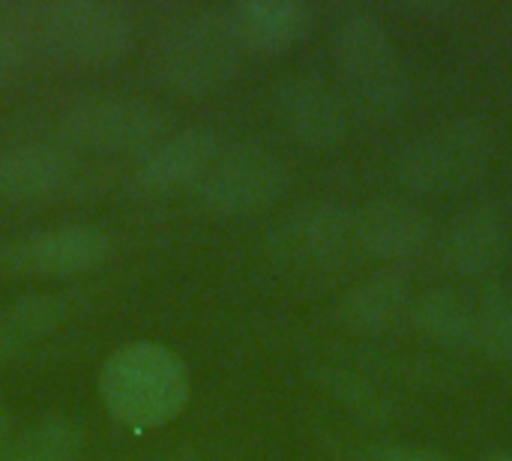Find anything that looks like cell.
Instances as JSON below:
<instances>
[{
    "instance_id": "obj_11",
    "label": "cell",
    "mask_w": 512,
    "mask_h": 461,
    "mask_svg": "<svg viewBox=\"0 0 512 461\" xmlns=\"http://www.w3.org/2000/svg\"><path fill=\"white\" fill-rule=\"evenodd\" d=\"M111 237L96 225H57L21 237L3 249V267L21 276L66 279L105 264Z\"/></svg>"
},
{
    "instance_id": "obj_25",
    "label": "cell",
    "mask_w": 512,
    "mask_h": 461,
    "mask_svg": "<svg viewBox=\"0 0 512 461\" xmlns=\"http://www.w3.org/2000/svg\"><path fill=\"white\" fill-rule=\"evenodd\" d=\"M480 461H512V450H492V453H486Z\"/></svg>"
},
{
    "instance_id": "obj_3",
    "label": "cell",
    "mask_w": 512,
    "mask_h": 461,
    "mask_svg": "<svg viewBox=\"0 0 512 461\" xmlns=\"http://www.w3.org/2000/svg\"><path fill=\"white\" fill-rule=\"evenodd\" d=\"M240 42L225 9H195L177 18L159 39L156 78L165 90L204 99L225 90L240 72Z\"/></svg>"
},
{
    "instance_id": "obj_14",
    "label": "cell",
    "mask_w": 512,
    "mask_h": 461,
    "mask_svg": "<svg viewBox=\"0 0 512 461\" xmlns=\"http://www.w3.org/2000/svg\"><path fill=\"white\" fill-rule=\"evenodd\" d=\"M411 300V279L399 267H381L342 294L336 318L357 333H384L408 315Z\"/></svg>"
},
{
    "instance_id": "obj_8",
    "label": "cell",
    "mask_w": 512,
    "mask_h": 461,
    "mask_svg": "<svg viewBox=\"0 0 512 461\" xmlns=\"http://www.w3.org/2000/svg\"><path fill=\"white\" fill-rule=\"evenodd\" d=\"M264 246L288 267H327L354 246V213L339 201H303L270 225Z\"/></svg>"
},
{
    "instance_id": "obj_5",
    "label": "cell",
    "mask_w": 512,
    "mask_h": 461,
    "mask_svg": "<svg viewBox=\"0 0 512 461\" xmlns=\"http://www.w3.org/2000/svg\"><path fill=\"white\" fill-rule=\"evenodd\" d=\"M291 186L288 162L261 144H234L219 150L216 162L207 168L195 186L198 204L222 219L252 216L273 207Z\"/></svg>"
},
{
    "instance_id": "obj_20",
    "label": "cell",
    "mask_w": 512,
    "mask_h": 461,
    "mask_svg": "<svg viewBox=\"0 0 512 461\" xmlns=\"http://www.w3.org/2000/svg\"><path fill=\"white\" fill-rule=\"evenodd\" d=\"M84 450V429L66 417H48L9 438L0 461H78Z\"/></svg>"
},
{
    "instance_id": "obj_13",
    "label": "cell",
    "mask_w": 512,
    "mask_h": 461,
    "mask_svg": "<svg viewBox=\"0 0 512 461\" xmlns=\"http://www.w3.org/2000/svg\"><path fill=\"white\" fill-rule=\"evenodd\" d=\"M510 252V225L492 204L459 210L441 237V261L462 279H489Z\"/></svg>"
},
{
    "instance_id": "obj_22",
    "label": "cell",
    "mask_w": 512,
    "mask_h": 461,
    "mask_svg": "<svg viewBox=\"0 0 512 461\" xmlns=\"http://www.w3.org/2000/svg\"><path fill=\"white\" fill-rule=\"evenodd\" d=\"M351 461H456L450 453L423 444H369L351 453Z\"/></svg>"
},
{
    "instance_id": "obj_23",
    "label": "cell",
    "mask_w": 512,
    "mask_h": 461,
    "mask_svg": "<svg viewBox=\"0 0 512 461\" xmlns=\"http://www.w3.org/2000/svg\"><path fill=\"white\" fill-rule=\"evenodd\" d=\"M24 63V45L9 24H0V84L15 78Z\"/></svg>"
},
{
    "instance_id": "obj_24",
    "label": "cell",
    "mask_w": 512,
    "mask_h": 461,
    "mask_svg": "<svg viewBox=\"0 0 512 461\" xmlns=\"http://www.w3.org/2000/svg\"><path fill=\"white\" fill-rule=\"evenodd\" d=\"M147 461H201V456H198V450H192V447H174V450L156 453L153 459Z\"/></svg>"
},
{
    "instance_id": "obj_10",
    "label": "cell",
    "mask_w": 512,
    "mask_h": 461,
    "mask_svg": "<svg viewBox=\"0 0 512 461\" xmlns=\"http://www.w3.org/2000/svg\"><path fill=\"white\" fill-rule=\"evenodd\" d=\"M270 108L279 126L312 150H330L348 135L345 99L309 72L282 75L270 90Z\"/></svg>"
},
{
    "instance_id": "obj_21",
    "label": "cell",
    "mask_w": 512,
    "mask_h": 461,
    "mask_svg": "<svg viewBox=\"0 0 512 461\" xmlns=\"http://www.w3.org/2000/svg\"><path fill=\"white\" fill-rule=\"evenodd\" d=\"M474 303V351L512 363V291L501 282H486L471 294Z\"/></svg>"
},
{
    "instance_id": "obj_16",
    "label": "cell",
    "mask_w": 512,
    "mask_h": 461,
    "mask_svg": "<svg viewBox=\"0 0 512 461\" xmlns=\"http://www.w3.org/2000/svg\"><path fill=\"white\" fill-rule=\"evenodd\" d=\"M75 159L60 144L30 141L0 150V198H42L69 183Z\"/></svg>"
},
{
    "instance_id": "obj_19",
    "label": "cell",
    "mask_w": 512,
    "mask_h": 461,
    "mask_svg": "<svg viewBox=\"0 0 512 461\" xmlns=\"http://www.w3.org/2000/svg\"><path fill=\"white\" fill-rule=\"evenodd\" d=\"M69 315V303L60 294H24L0 312V366L18 360L42 339H48Z\"/></svg>"
},
{
    "instance_id": "obj_7",
    "label": "cell",
    "mask_w": 512,
    "mask_h": 461,
    "mask_svg": "<svg viewBox=\"0 0 512 461\" xmlns=\"http://www.w3.org/2000/svg\"><path fill=\"white\" fill-rule=\"evenodd\" d=\"M171 129V114L144 99H93L69 108L60 120L66 144L90 153H147Z\"/></svg>"
},
{
    "instance_id": "obj_6",
    "label": "cell",
    "mask_w": 512,
    "mask_h": 461,
    "mask_svg": "<svg viewBox=\"0 0 512 461\" xmlns=\"http://www.w3.org/2000/svg\"><path fill=\"white\" fill-rule=\"evenodd\" d=\"M48 48L78 66H114L135 42V21L126 6L111 0H57L42 9Z\"/></svg>"
},
{
    "instance_id": "obj_18",
    "label": "cell",
    "mask_w": 512,
    "mask_h": 461,
    "mask_svg": "<svg viewBox=\"0 0 512 461\" xmlns=\"http://www.w3.org/2000/svg\"><path fill=\"white\" fill-rule=\"evenodd\" d=\"M414 327L453 351H474V303L453 285L426 288L408 309Z\"/></svg>"
},
{
    "instance_id": "obj_12",
    "label": "cell",
    "mask_w": 512,
    "mask_h": 461,
    "mask_svg": "<svg viewBox=\"0 0 512 461\" xmlns=\"http://www.w3.org/2000/svg\"><path fill=\"white\" fill-rule=\"evenodd\" d=\"M429 240V213L405 198H375L354 213V243L390 267L423 255Z\"/></svg>"
},
{
    "instance_id": "obj_26",
    "label": "cell",
    "mask_w": 512,
    "mask_h": 461,
    "mask_svg": "<svg viewBox=\"0 0 512 461\" xmlns=\"http://www.w3.org/2000/svg\"><path fill=\"white\" fill-rule=\"evenodd\" d=\"M6 441H9V426H6V414L0 408V450L6 447Z\"/></svg>"
},
{
    "instance_id": "obj_9",
    "label": "cell",
    "mask_w": 512,
    "mask_h": 461,
    "mask_svg": "<svg viewBox=\"0 0 512 461\" xmlns=\"http://www.w3.org/2000/svg\"><path fill=\"white\" fill-rule=\"evenodd\" d=\"M222 150L219 132L210 126H189L168 132L150 147L129 174V192L138 198H171L195 189Z\"/></svg>"
},
{
    "instance_id": "obj_15",
    "label": "cell",
    "mask_w": 512,
    "mask_h": 461,
    "mask_svg": "<svg viewBox=\"0 0 512 461\" xmlns=\"http://www.w3.org/2000/svg\"><path fill=\"white\" fill-rule=\"evenodd\" d=\"M225 12L243 51L282 54L309 30V9L297 0H240Z\"/></svg>"
},
{
    "instance_id": "obj_2",
    "label": "cell",
    "mask_w": 512,
    "mask_h": 461,
    "mask_svg": "<svg viewBox=\"0 0 512 461\" xmlns=\"http://www.w3.org/2000/svg\"><path fill=\"white\" fill-rule=\"evenodd\" d=\"M333 60L351 99L369 114L387 117L411 96L408 63L387 24L369 9H348L333 24Z\"/></svg>"
},
{
    "instance_id": "obj_1",
    "label": "cell",
    "mask_w": 512,
    "mask_h": 461,
    "mask_svg": "<svg viewBox=\"0 0 512 461\" xmlns=\"http://www.w3.org/2000/svg\"><path fill=\"white\" fill-rule=\"evenodd\" d=\"M96 393L117 426L129 432H153L186 411L192 381L177 351L162 342L138 339L120 345L102 360Z\"/></svg>"
},
{
    "instance_id": "obj_4",
    "label": "cell",
    "mask_w": 512,
    "mask_h": 461,
    "mask_svg": "<svg viewBox=\"0 0 512 461\" xmlns=\"http://www.w3.org/2000/svg\"><path fill=\"white\" fill-rule=\"evenodd\" d=\"M495 156V132L477 114H456L441 126L411 138L396 162L393 171L402 186L441 195L459 192L474 186Z\"/></svg>"
},
{
    "instance_id": "obj_17",
    "label": "cell",
    "mask_w": 512,
    "mask_h": 461,
    "mask_svg": "<svg viewBox=\"0 0 512 461\" xmlns=\"http://www.w3.org/2000/svg\"><path fill=\"white\" fill-rule=\"evenodd\" d=\"M309 375L333 402H339L354 420H360L366 426H390L402 414L396 396L357 366L318 363V366H312Z\"/></svg>"
}]
</instances>
